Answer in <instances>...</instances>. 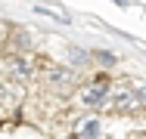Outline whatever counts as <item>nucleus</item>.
I'll return each mask as SVG.
<instances>
[{
    "instance_id": "obj_1",
    "label": "nucleus",
    "mask_w": 146,
    "mask_h": 139,
    "mask_svg": "<svg viewBox=\"0 0 146 139\" xmlns=\"http://www.w3.org/2000/svg\"><path fill=\"white\" fill-rule=\"evenodd\" d=\"M47 83H50L53 90H68V87L75 83V74H72L68 68H50V71H47Z\"/></svg>"
},
{
    "instance_id": "obj_4",
    "label": "nucleus",
    "mask_w": 146,
    "mask_h": 139,
    "mask_svg": "<svg viewBox=\"0 0 146 139\" xmlns=\"http://www.w3.org/2000/svg\"><path fill=\"white\" fill-rule=\"evenodd\" d=\"M78 133H81V136H96V133H100V121H84Z\"/></svg>"
},
{
    "instance_id": "obj_3",
    "label": "nucleus",
    "mask_w": 146,
    "mask_h": 139,
    "mask_svg": "<svg viewBox=\"0 0 146 139\" xmlns=\"http://www.w3.org/2000/svg\"><path fill=\"white\" fill-rule=\"evenodd\" d=\"M131 105H134V96L131 93H115L112 96V108L115 111H131Z\"/></svg>"
},
{
    "instance_id": "obj_2",
    "label": "nucleus",
    "mask_w": 146,
    "mask_h": 139,
    "mask_svg": "<svg viewBox=\"0 0 146 139\" xmlns=\"http://www.w3.org/2000/svg\"><path fill=\"white\" fill-rule=\"evenodd\" d=\"M106 99V83H96V87H87L84 93H81V102L84 105H100Z\"/></svg>"
},
{
    "instance_id": "obj_6",
    "label": "nucleus",
    "mask_w": 146,
    "mask_h": 139,
    "mask_svg": "<svg viewBox=\"0 0 146 139\" xmlns=\"http://www.w3.org/2000/svg\"><path fill=\"white\" fill-rule=\"evenodd\" d=\"M13 43H19V47H28V37H25V34H13Z\"/></svg>"
},
{
    "instance_id": "obj_5",
    "label": "nucleus",
    "mask_w": 146,
    "mask_h": 139,
    "mask_svg": "<svg viewBox=\"0 0 146 139\" xmlns=\"http://www.w3.org/2000/svg\"><path fill=\"white\" fill-rule=\"evenodd\" d=\"M13 71H19V77H28V65L22 59H13Z\"/></svg>"
},
{
    "instance_id": "obj_7",
    "label": "nucleus",
    "mask_w": 146,
    "mask_h": 139,
    "mask_svg": "<svg viewBox=\"0 0 146 139\" xmlns=\"http://www.w3.org/2000/svg\"><path fill=\"white\" fill-rule=\"evenodd\" d=\"M140 96H143V99H146V87H143V90H140Z\"/></svg>"
}]
</instances>
